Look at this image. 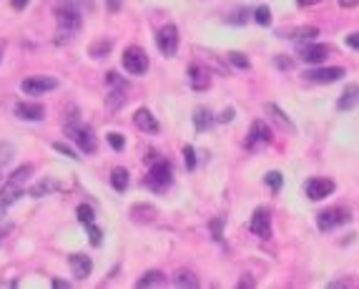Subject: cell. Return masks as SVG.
<instances>
[{
	"label": "cell",
	"mask_w": 359,
	"mask_h": 289,
	"mask_svg": "<svg viewBox=\"0 0 359 289\" xmlns=\"http://www.w3.org/2000/svg\"><path fill=\"white\" fill-rule=\"evenodd\" d=\"M214 113L209 111V108H196L193 111V126H196V131H209L211 126H214Z\"/></svg>",
	"instance_id": "44dd1931"
},
{
	"label": "cell",
	"mask_w": 359,
	"mask_h": 289,
	"mask_svg": "<svg viewBox=\"0 0 359 289\" xmlns=\"http://www.w3.org/2000/svg\"><path fill=\"white\" fill-rule=\"evenodd\" d=\"M299 5H316V3H322V0H297Z\"/></svg>",
	"instance_id": "681fc988"
},
{
	"label": "cell",
	"mask_w": 359,
	"mask_h": 289,
	"mask_svg": "<svg viewBox=\"0 0 359 289\" xmlns=\"http://www.w3.org/2000/svg\"><path fill=\"white\" fill-rule=\"evenodd\" d=\"M171 181H174L171 163L169 161H153L148 174H146V186L156 194H166L171 189Z\"/></svg>",
	"instance_id": "6da1fadb"
},
{
	"label": "cell",
	"mask_w": 359,
	"mask_h": 289,
	"mask_svg": "<svg viewBox=\"0 0 359 289\" xmlns=\"http://www.w3.org/2000/svg\"><path fill=\"white\" fill-rule=\"evenodd\" d=\"M359 103V83H349L342 93V98L337 101V108L339 111H352L354 106Z\"/></svg>",
	"instance_id": "d6986e66"
},
{
	"label": "cell",
	"mask_w": 359,
	"mask_h": 289,
	"mask_svg": "<svg viewBox=\"0 0 359 289\" xmlns=\"http://www.w3.org/2000/svg\"><path fill=\"white\" fill-rule=\"evenodd\" d=\"M53 148L58 151V153H63V156H68V158H73V161H78V158H81V156H78L70 146H65V144H53Z\"/></svg>",
	"instance_id": "f35d334b"
},
{
	"label": "cell",
	"mask_w": 359,
	"mask_h": 289,
	"mask_svg": "<svg viewBox=\"0 0 359 289\" xmlns=\"http://www.w3.org/2000/svg\"><path fill=\"white\" fill-rule=\"evenodd\" d=\"M271 141H274L271 129L266 126L264 121H254V123H251V131H249V139H246V148H249V151H256L259 146H269Z\"/></svg>",
	"instance_id": "8fae6325"
},
{
	"label": "cell",
	"mask_w": 359,
	"mask_h": 289,
	"mask_svg": "<svg viewBox=\"0 0 359 289\" xmlns=\"http://www.w3.org/2000/svg\"><path fill=\"white\" fill-rule=\"evenodd\" d=\"M249 229H251V234H256L259 239H269V236H271V214L264 209V206H259V209L254 212Z\"/></svg>",
	"instance_id": "7c38bea8"
},
{
	"label": "cell",
	"mask_w": 359,
	"mask_h": 289,
	"mask_svg": "<svg viewBox=\"0 0 359 289\" xmlns=\"http://www.w3.org/2000/svg\"><path fill=\"white\" fill-rule=\"evenodd\" d=\"M65 136L70 141H75L78 148H81L83 153H96V148H98V141H96L93 131L86 129V126H81V123H75L73 118L68 121V126H65Z\"/></svg>",
	"instance_id": "3957f363"
},
{
	"label": "cell",
	"mask_w": 359,
	"mask_h": 289,
	"mask_svg": "<svg viewBox=\"0 0 359 289\" xmlns=\"http://www.w3.org/2000/svg\"><path fill=\"white\" fill-rule=\"evenodd\" d=\"M53 189H56L53 181H41V184H35V186L30 189V196H35V199H38V196H46V194H51Z\"/></svg>",
	"instance_id": "1f68e13d"
},
{
	"label": "cell",
	"mask_w": 359,
	"mask_h": 289,
	"mask_svg": "<svg viewBox=\"0 0 359 289\" xmlns=\"http://www.w3.org/2000/svg\"><path fill=\"white\" fill-rule=\"evenodd\" d=\"M108 10L118 13V10H121V0H108Z\"/></svg>",
	"instance_id": "f6af8a7d"
},
{
	"label": "cell",
	"mask_w": 359,
	"mask_h": 289,
	"mask_svg": "<svg viewBox=\"0 0 359 289\" xmlns=\"http://www.w3.org/2000/svg\"><path fill=\"white\" fill-rule=\"evenodd\" d=\"M349 219H352L349 209H344V206H329V209L316 214V226H319V231H332V229L347 224Z\"/></svg>",
	"instance_id": "277c9868"
},
{
	"label": "cell",
	"mask_w": 359,
	"mask_h": 289,
	"mask_svg": "<svg viewBox=\"0 0 359 289\" xmlns=\"http://www.w3.org/2000/svg\"><path fill=\"white\" fill-rule=\"evenodd\" d=\"M0 58H3V56H0Z\"/></svg>",
	"instance_id": "f5cc1de1"
},
{
	"label": "cell",
	"mask_w": 359,
	"mask_h": 289,
	"mask_svg": "<svg viewBox=\"0 0 359 289\" xmlns=\"http://www.w3.org/2000/svg\"><path fill=\"white\" fill-rule=\"evenodd\" d=\"M246 20H249V10L246 8H239L231 15H226V23H231V25H244Z\"/></svg>",
	"instance_id": "4dcf8cb0"
},
{
	"label": "cell",
	"mask_w": 359,
	"mask_h": 289,
	"mask_svg": "<svg viewBox=\"0 0 359 289\" xmlns=\"http://www.w3.org/2000/svg\"><path fill=\"white\" fill-rule=\"evenodd\" d=\"M75 217H78V221H81V224H93V206H88V204H81V206H78V209H75Z\"/></svg>",
	"instance_id": "f546056e"
},
{
	"label": "cell",
	"mask_w": 359,
	"mask_h": 289,
	"mask_svg": "<svg viewBox=\"0 0 359 289\" xmlns=\"http://www.w3.org/2000/svg\"><path fill=\"white\" fill-rule=\"evenodd\" d=\"M123 68L131 73V75H143L146 71H148V56H146V51L143 48H138V46H128L126 51H123Z\"/></svg>",
	"instance_id": "5b68a950"
},
{
	"label": "cell",
	"mask_w": 359,
	"mask_h": 289,
	"mask_svg": "<svg viewBox=\"0 0 359 289\" xmlns=\"http://www.w3.org/2000/svg\"><path fill=\"white\" fill-rule=\"evenodd\" d=\"M156 46L166 58H174L176 51H179V28L174 23H166L156 35Z\"/></svg>",
	"instance_id": "8992f818"
},
{
	"label": "cell",
	"mask_w": 359,
	"mask_h": 289,
	"mask_svg": "<svg viewBox=\"0 0 359 289\" xmlns=\"http://www.w3.org/2000/svg\"><path fill=\"white\" fill-rule=\"evenodd\" d=\"M319 35V28H314V25H306V28H299V30H294V40L297 43H306V40H314Z\"/></svg>",
	"instance_id": "83f0119b"
},
{
	"label": "cell",
	"mask_w": 359,
	"mask_h": 289,
	"mask_svg": "<svg viewBox=\"0 0 359 289\" xmlns=\"http://www.w3.org/2000/svg\"><path fill=\"white\" fill-rule=\"evenodd\" d=\"M264 111H266V116H269V118L276 123V126L282 129V131H287L289 136H297V126H294V121L287 116V111H282L276 103H266Z\"/></svg>",
	"instance_id": "4fadbf2b"
},
{
	"label": "cell",
	"mask_w": 359,
	"mask_h": 289,
	"mask_svg": "<svg viewBox=\"0 0 359 289\" xmlns=\"http://www.w3.org/2000/svg\"><path fill=\"white\" fill-rule=\"evenodd\" d=\"M156 206H151V204H136L133 209H131V219L136 221V224H153L156 221Z\"/></svg>",
	"instance_id": "ac0fdd59"
},
{
	"label": "cell",
	"mask_w": 359,
	"mask_h": 289,
	"mask_svg": "<svg viewBox=\"0 0 359 289\" xmlns=\"http://www.w3.org/2000/svg\"><path fill=\"white\" fill-rule=\"evenodd\" d=\"M15 116L23 121H41V118H46V108L41 103H18Z\"/></svg>",
	"instance_id": "2e32d148"
},
{
	"label": "cell",
	"mask_w": 359,
	"mask_h": 289,
	"mask_svg": "<svg viewBox=\"0 0 359 289\" xmlns=\"http://www.w3.org/2000/svg\"><path fill=\"white\" fill-rule=\"evenodd\" d=\"M111 186H113L118 194H123V191L128 189V171H126L123 166H116V169L111 171Z\"/></svg>",
	"instance_id": "7402d4cb"
},
{
	"label": "cell",
	"mask_w": 359,
	"mask_h": 289,
	"mask_svg": "<svg viewBox=\"0 0 359 289\" xmlns=\"http://www.w3.org/2000/svg\"><path fill=\"white\" fill-rule=\"evenodd\" d=\"M13 156H15V146L13 144H0V166L8 163Z\"/></svg>",
	"instance_id": "e575fe53"
},
{
	"label": "cell",
	"mask_w": 359,
	"mask_h": 289,
	"mask_svg": "<svg viewBox=\"0 0 359 289\" xmlns=\"http://www.w3.org/2000/svg\"><path fill=\"white\" fill-rule=\"evenodd\" d=\"M20 88H23V93H28V96H43V93L58 88V80L51 78V75H33V78L23 80Z\"/></svg>",
	"instance_id": "30bf717a"
},
{
	"label": "cell",
	"mask_w": 359,
	"mask_h": 289,
	"mask_svg": "<svg viewBox=\"0 0 359 289\" xmlns=\"http://www.w3.org/2000/svg\"><path fill=\"white\" fill-rule=\"evenodd\" d=\"M347 46L354 48V51H359V33H349L347 35Z\"/></svg>",
	"instance_id": "b9f144b4"
},
{
	"label": "cell",
	"mask_w": 359,
	"mask_h": 289,
	"mask_svg": "<svg viewBox=\"0 0 359 289\" xmlns=\"http://www.w3.org/2000/svg\"><path fill=\"white\" fill-rule=\"evenodd\" d=\"M254 20H256L259 25H269V23H271V10H269L266 5H259V8L254 10Z\"/></svg>",
	"instance_id": "d6a6232c"
},
{
	"label": "cell",
	"mask_w": 359,
	"mask_h": 289,
	"mask_svg": "<svg viewBox=\"0 0 359 289\" xmlns=\"http://www.w3.org/2000/svg\"><path fill=\"white\" fill-rule=\"evenodd\" d=\"M30 174H33V166H30V163H25V166H20V169H15V171L10 174V181L25 189V184H28V179H30Z\"/></svg>",
	"instance_id": "4316f807"
},
{
	"label": "cell",
	"mask_w": 359,
	"mask_h": 289,
	"mask_svg": "<svg viewBox=\"0 0 359 289\" xmlns=\"http://www.w3.org/2000/svg\"><path fill=\"white\" fill-rule=\"evenodd\" d=\"M133 123L146 134H158V121L153 118V113L148 108H138L136 116H133Z\"/></svg>",
	"instance_id": "e0dca14e"
},
{
	"label": "cell",
	"mask_w": 359,
	"mask_h": 289,
	"mask_svg": "<svg viewBox=\"0 0 359 289\" xmlns=\"http://www.w3.org/2000/svg\"><path fill=\"white\" fill-rule=\"evenodd\" d=\"M347 71L342 66H327V68H309L304 71V78L311 83H337L339 78H344Z\"/></svg>",
	"instance_id": "9c48e42d"
},
{
	"label": "cell",
	"mask_w": 359,
	"mask_h": 289,
	"mask_svg": "<svg viewBox=\"0 0 359 289\" xmlns=\"http://www.w3.org/2000/svg\"><path fill=\"white\" fill-rule=\"evenodd\" d=\"M337 287H357L354 279H339V282H329V289H337Z\"/></svg>",
	"instance_id": "60d3db41"
},
{
	"label": "cell",
	"mask_w": 359,
	"mask_h": 289,
	"mask_svg": "<svg viewBox=\"0 0 359 289\" xmlns=\"http://www.w3.org/2000/svg\"><path fill=\"white\" fill-rule=\"evenodd\" d=\"M68 264H70V272H73L75 279H86V277L93 272V262H91V257H86V254H70V257H68Z\"/></svg>",
	"instance_id": "9a60e30c"
},
{
	"label": "cell",
	"mask_w": 359,
	"mask_h": 289,
	"mask_svg": "<svg viewBox=\"0 0 359 289\" xmlns=\"http://www.w3.org/2000/svg\"><path fill=\"white\" fill-rule=\"evenodd\" d=\"M274 63H276V68H282V71H292V68H294V61H292V58H284V56H276Z\"/></svg>",
	"instance_id": "ab89813d"
},
{
	"label": "cell",
	"mask_w": 359,
	"mask_h": 289,
	"mask_svg": "<svg viewBox=\"0 0 359 289\" xmlns=\"http://www.w3.org/2000/svg\"><path fill=\"white\" fill-rule=\"evenodd\" d=\"M231 118H234V108H226V111L219 116V121H221V123H226V121H231Z\"/></svg>",
	"instance_id": "ee69618b"
},
{
	"label": "cell",
	"mask_w": 359,
	"mask_h": 289,
	"mask_svg": "<svg viewBox=\"0 0 359 289\" xmlns=\"http://www.w3.org/2000/svg\"><path fill=\"white\" fill-rule=\"evenodd\" d=\"M20 194H23V186H18V184H13V181L8 179V181H5V186L0 189V201H3V204L8 206V204L18 201V199H20Z\"/></svg>",
	"instance_id": "603a6c76"
},
{
	"label": "cell",
	"mask_w": 359,
	"mask_h": 289,
	"mask_svg": "<svg viewBox=\"0 0 359 289\" xmlns=\"http://www.w3.org/2000/svg\"><path fill=\"white\" fill-rule=\"evenodd\" d=\"M211 229H214V239H221V219H214Z\"/></svg>",
	"instance_id": "7bdbcfd3"
},
{
	"label": "cell",
	"mask_w": 359,
	"mask_h": 289,
	"mask_svg": "<svg viewBox=\"0 0 359 289\" xmlns=\"http://www.w3.org/2000/svg\"><path fill=\"white\" fill-rule=\"evenodd\" d=\"M334 189H337L334 181H332V179H324V176H311V179H306V184H304V194H306L311 201H322V199L332 196Z\"/></svg>",
	"instance_id": "ba28073f"
},
{
	"label": "cell",
	"mask_w": 359,
	"mask_h": 289,
	"mask_svg": "<svg viewBox=\"0 0 359 289\" xmlns=\"http://www.w3.org/2000/svg\"><path fill=\"white\" fill-rule=\"evenodd\" d=\"M53 287H56V289H68V282H63V279H53Z\"/></svg>",
	"instance_id": "c3c4849f"
},
{
	"label": "cell",
	"mask_w": 359,
	"mask_h": 289,
	"mask_svg": "<svg viewBox=\"0 0 359 289\" xmlns=\"http://www.w3.org/2000/svg\"><path fill=\"white\" fill-rule=\"evenodd\" d=\"M264 181L269 184L271 194H279V191H282V184H284V176L279 174V171H269V174L264 176Z\"/></svg>",
	"instance_id": "f1b7e54d"
},
{
	"label": "cell",
	"mask_w": 359,
	"mask_h": 289,
	"mask_svg": "<svg viewBox=\"0 0 359 289\" xmlns=\"http://www.w3.org/2000/svg\"><path fill=\"white\" fill-rule=\"evenodd\" d=\"M111 51H113V43H111V40H106V38H101V40H96V43L91 46L88 53H91L93 58H106Z\"/></svg>",
	"instance_id": "484cf974"
},
{
	"label": "cell",
	"mask_w": 359,
	"mask_h": 289,
	"mask_svg": "<svg viewBox=\"0 0 359 289\" xmlns=\"http://www.w3.org/2000/svg\"><path fill=\"white\" fill-rule=\"evenodd\" d=\"M3 217H5V204L0 201V219H3Z\"/></svg>",
	"instance_id": "f907efd6"
},
{
	"label": "cell",
	"mask_w": 359,
	"mask_h": 289,
	"mask_svg": "<svg viewBox=\"0 0 359 289\" xmlns=\"http://www.w3.org/2000/svg\"><path fill=\"white\" fill-rule=\"evenodd\" d=\"M0 241H3V231H0Z\"/></svg>",
	"instance_id": "816d5d0a"
},
{
	"label": "cell",
	"mask_w": 359,
	"mask_h": 289,
	"mask_svg": "<svg viewBox=\"0 0 359 289\" xmlns=\"http://www.w3.org/2000/svg\"><path fill=\"white\" fill-rule=\"evenodd\" d=\"M183 161H186V169H188V171L196 169V151H193V146H183Z\"/></svg>",
	"instance_id": "8d00e7d4"
},
{
	"label": "cell",
	"mask_w": 359,
	"mask_h": 289,
	"mask_svg": "<svg viewBox=\"0 0 359 289\" xmlns=\"http://www.w3.org/2000/svg\"><path fill=\"white\" fill-rule=\"evenodd\" d=\"M174 284L176 287H188V289H196L198 284H201V282H198V277L193 274V272H188V269H181V272H176V277H174Z\"/></svg>",
	"instance_id": "cb8c5ba5"
},
{
	"label": "cell",
	"mask_w": 359,
	"mask_h": 289,
	"mask_svg": "<svg viewBox=\"0 0 359 289\" xmlns=\"http://www.w3.org/2000/svg\"><path fill=\"white\" fill-rule=\"evenodd\" d=\"M88 236H91V244H93V246H101V241H103V231H101L96 224H88Z\"/></svg>",
	"instance_id": "74e56055"
},
{
	"label": "cell",
	"mask_w": 359,
	"mask_h": 289,
	"mask_svg": "<svg viewBox=\"0 0 359 289\" xmlns=\"http://www.w3.org/2000/svg\"><path fill=\"white\" fill-rule=\"evenodd\" d=\"M123 101H126V83L111 86V93H108V98H106V106H108L111 111H118V108L123 106Z\"/></svg>",
	"instance_id": "ffe728a7"
},
{
	"label": "cell",
	"mask_w": 359,
	"mask_h": 289,
	"mask_svg": "<svg viewBox=\"0 0 359 289\" xmlns=\"http://www.w3.org/2000/svg\"><path fill=\"white\" fill-rule=\"evenodd\" d=\"M56 20H58V28L60 30H68V33H78L81 30V23H83V13L73 5V0H65V3H58L56 5Z\"/></svg>",
	"instance_id": "7a4b0ae2"
},
{
	"label": "cell",
	"mask_w": 359,
	"mask_h": 289,
	"mask_svg": "<svg viewBox=\"0 0 359 289\" xmlns=\"http://www.w3.org/2000/svg\"><path fill=\"white\" fill-rule=\"evenodd\" d=\"M226 58H229L236 68H249V66H251V63H249V58H246L244 53H236V51H234V53H229Z\"/></svg>",
	"instance_id": "d590c367"
},
{
	"label": "cell",
	"mask_w": 359,
	"mask_h": 289,
	"mask_svg": "<svg viewBox=\"0 0 359 289\" xmlns=\"http://www.w3.org/2000/svg\"><path fill=\"white\" fill-rule=\"evenodd\" d=\"M106 139H108V144H111V148H113V151H123V146H126V139H123L121 134L111 131V134H108Z\"/></svg>",
	"instance_id": "836d02e7"
},
{
	"label": "cell",
	"mask_w": 359,
	"mask_h": 289,
	"mask_svg": "<svg viewBox=\"0 0 359 289\" xmlns=\"http://www.w3.org/2000/svg\"><path fill=\"white\" fill-rule=\"evenodd\" d=\"M166 284V274L164 272H146L136 287H164Z\"/></svg>",
	"instance_id": "d4e9b609"
},
{
	"label": "cell",
	"mask_w": 359,
	"mask_h": 289,
	"mask_svg": "<svg viewBox=\"0 0 359 289\" xmlns=\"http://www.w3.org/2000/svg\"><path fill=\"white\" fill-rule=\"evenodd\" d=\"M297 51H299V58H301L304 63H311V66L324 63L327 56L332 53L329 46H324V43H314V40H306V43H297Z\"/></svg>",
	"instance_id": "52a82bcc"
},
{
	"label": "cell",
	"mask_w": 359,
	"mask_h": 289,
	"mask_svg": "<svg viewBox=\"0 0 359 289\" xmlns=\"http://www.w3.org/2000/svg\"><path fill=\"white\" fill-rule=\"evenodd\" d=\"M10 3H13V8H15V10H23V8L28 5V0H10Z\"/></svg>",
	"instance_id": "7dc6e473"
},
{
	"label": "cell",
	"mask_w": 359,
	"mask_h": 289,
	"mask_svg": "<svg viewBox=\"0 0 359 289\" xmlns=\"http://www.w3.org/2000/svg\"><path fill=\"white\" fill-rule=\"evenodd\" d=\"M337 3H339L342 8H357V5H359V0H337Z\"/></svg>",
	"instance_id": "bcb514c9"
},
{
	"label": "cell",
	"mask_w": 359,
	"mask_h": 289,
	"mask_svg": "<svg viewBox=\"0 0 359 289\" xmlns=\"http://www.w3.org/2000/svg\"><path fill=\"white\" fill-rule=\"evenodd\" d=\"M188 83H191L193 91H206L211 86V75H209V71L201 63H191V68H188Z\"/></svg>",
	"instance_id": "5bb4252c"
}]
</instances>
